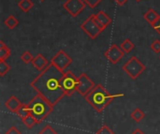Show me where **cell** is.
Segmentation results:
<instances>
[{"mask_svg":"<svg viewBox=\"0 0 160 134\" xmlns=\"http://www.w3.org/2000/svg\"><path fill=\"white\" fill-rule=\"evenodd\" d=\"M63 74L64 71H61L51 63L44 70L40 71L39 75L32 81L30 85L38 94L54 106L66 96L60 85Z\"/></svg>","mask_w":160,"mask_h":134,"instance_id":"obj_1","label":"cell"},{"mask_svg":"<svg viewBox=\"0 0 160 134\" xmlns=\"http://www.w3.org/2000/svg\"><path fill=\"white\" fill-rule=\"evenodd\" d=\"M123 96V94L112 95L101 85H97L84 99L98 113H101L115 98Z\"/></svg>","mask_w":160,"mask_h":134,"instance_id":"obj_2","label":"cell"},{"mask_svg":"<svg viewBox=\"0 0 160 134\" xmlns=\"http://www.w3.org/2000/svg\"><path fill=\"white\" fill-rule=\"evenodd\" d=\"M27 105L31 115L37 119L38 124L42 122V120L45 119L53 109V106L39 94H38Z\"/></svg>","mask_w":160,"mask_h":134,"instance_id":"obj_3","label":"cell"},{"mask_svg":"<svg viewBox=\"0 0 160 134\" xmlns=\"http://www.w3.org/2000/svg\"><path fill=\"white\" fill-rule=\"evenodd\" d=\"M122 69L131 79L135 80L145 70L146 68L136 56H132L122 67Z\"/></svg>","mask_w":160,"mask_h":134,"instance_id":"obj_4","label":"cell"},{"mask_svg":"<svg viewBox=\"0 0 160 134\" xmlns=\"http://www.w3.org/2000/svg\"><path fill=\"white\" fill-rule=\"evenodd\" d=\"M60 85L66 96H71L75 91H77L78 77L75 76L71 71H66L63 74V77L60 81Z\"/></svg>","mask_w":160,"mask_h":134,"instance_id":"obj_5","label":"cell"},{"mask_svg":"<svg viewBox=\"0 0 160 134\" xmlns=\"http://www.w3.org/2000/svg\"><path fill=\"white\" fill-rule=\"evenodd\" d=\"M80 27L82 28V30L87 35L89 36L92 39H95L96 38H98L100 33L103 31L99 25L97 23L96 20H95V16L94 14L90 15L81 25Z\"/></svg>","mask_w":160,"mask_h":134,"instance_id":"obj_6","label":"cell"},{"mask_svg":"<svg viewBox=\"0 0 160 134\" xmlns=\"http://www.w3.org/2000/svg\"><path fill=\"white\" fill-rule=\"evenodd\" d=\"M71 62L72 58L64 50H60L52 57L50 63L54 65L61 71H64L71 64Z\"/></svg>","mask_w":160,"mask_h":134,"instance_id":"obj_7","label":"cell"},{"mask_svg":"<svg viewBox=\"0 0 160 134\" xmlns=\"http://www.w3.org/2000/svg\"><path fill=\"white\" fill-rule=\"evenodd\" d=\"M95 86H96L95 83L85 73H82L78 77L77 92L82 97H85L91 90H93Z\"/></svg>","mask_w":160,"mask_h":134,"instance_id":"obj_8","label":"cell"},{"mask_svg":"<svg viewBox=\"0 0 160 134\" xmlns=\"http://www.w3.org/2000/svg\"><path fill=\"white\" fill-rule=\"evenodd\" d=\"M86 3L83 0H67L63 4V8L72 16L77 17L85 8Z\"/></svg>","mask_w":160,"mask_h":134,"instance_id":"obj_9","label":"cell"},{"mask_svg":"<svg viewBox=\"0 0 160 134\" xmlns=\"http://www.w3.org/2000/svg\"><path fill=\"white\" fill-rule=\"evenodd\" d=\"M125 52L119 48L116 44H112L110 46V48L104 53V56L112 63V64H116L118 63L124 56Z\"/></svg>","mask_w":160,"mask_h":134,"instance_id":"obj_10","label":"cell"},{"mask_svg":"<svg viewBox=\"0 0 160 134\" xmlns=\"http://www.w3.org/2000/svg\"><path fill=\"white\" fill-rule=\"evenodd\" d=\"M51 63H49V61L41 54H38L36 56H34V58L32 60V65L38 71L44 70Z\"/></svg>","mask_w":160,"mask_h":134,"instance_id":"obj_11","label":"cell"},{"mask_svg":"<svg viewBox=\"0 0 160 134\" xmlns=\"http://www.w3.org/2000/svg\"><path fill=\"white\" fill-rule=\"evenodd\" d=\"M22 103H21V101L15 97V96H11L8 99V100L5 102V106L8 108V110H9L12 113H16L17 110L21 107Z\"/></svg>","mask_w":160,"mask_h":134,"instance_id":"obj_12","label":"cell"},{"mask_svg":"<svg viewBox=\"0 0 160 134\" xmlns=\"http://www.w3.org/2000/svg\"><path fill=\"white\" fill-rule=\"evenodd\" d=\"M95 16H96V19L99 22V23L104 27V29L107 28L112 23V19L103 10H99L97 14H95Z\"/></svg>","mask_w":160,"mask_h":134,"instance_id":"obj_13","label":"cell"},{"mask_svg":"<svg viewBox=\"0 0 160 134\" xmlns=\"http://www.w3.org/2000/svg\"><path fill=\"white\" fill-rule=\"evenodd\" d=\"M160 14H158V12L154 9V8H149L144 14H143V18L145 21H147L151 25H153V23L158 19Z\"/></svg>","mask_w":160,"mask_h":134,"instance_id":"obj_14","label":"cell"},{"mask_svg":"<svg viewBox=\"0 0 160 134\" xmlns=\"http://www.w3.org/2000/svg\"><path fill=\"white\" fill-rule=\"evenodd\" d=\"M11 54L10 49L4 43L3 40L0 41V61H6Z\"/></svg>","mask_w":160,"mask_h":134,"instance_id":"obj_15","label":"cell"},{"mask_svg":"<svg viewBox=\"0 0 160 134\" xmlns=\"http://www.w3.org/2000/svg\"><path fill=\"white\" fill-rule=\"evenodd\" d=\"M17 6L22 12H28L34 7V3L32 0H20Z\"/></svg>","mask_w":160,"mask_h":134,"instance_id":"obj_16","label":"cell"},{"mask_svg":"<svg viewBox=\"0 0 160 134\" xmlns=\"http://www.w3.org/2000/svg\"><path fill=\"white\" fill-rule=\"evenodd\" d=\"M15 114L22 120V119H24L25 117H27L31 113H30V110H29L27 104H22L21 107L17 110V112H16Z\"/></svg>","mask_w":160,"mask_h":134,"instance_id":"obj_17","label":"cell"},{"mask_svg":"<svg viewBox=\"0 0 160 134\" xmlns=\"http://www.w3.org/2000/svg\"><path fill=\"white\" fill-rule=\"evenodd\" d=\"M4 23H5V25H6L8 29H10V30L14 29V28L19 24L18 19H16L13 15L8 16V18L4 21Z\"/></svg>","mask_w":160,"mask_h":134,"instance_id":"obj_18","label":"cell"},{"mask_svg":"<svg viewBox=\"0 0 160 134\" xmlns=\"http://www.w3.org/2000/svg\"><path fill=\"white\" fill-rule=\"evenodd\" d=\"M135 45L134 43L129 39H126L120 45V48L125 52V54H128L130 53L133 49H134Z\"/></svg>","mask_w":160,"mask_h":134,"instance_id":"obj_19","label":"cell"},{"mask_svg":"<svg viewBox=\"0 0 160 134\" xmlns=\"http://www.w3.org/2000/svg\"><path fill=\"white\" fill-rule=\"evenodd\" d=\"M130 116H131V118H132L134 121H136V122L139 123V122H141V121L144 118L145 114H144V112L142 111L140 108H137V109H135V110L131 113Z\"/></svg>","mask_w":160,"mask_h":134,"instance_id":"obj_20","label":"cell"},{"mask_svg":"<svg viewBox=\"0 0 160 134\" xmlns=\"http://www.w3.org/2000/svg\"><path fill=\"white\" fill-rule=\"evenodd\" d=\"M22 123H23L28 129H31V128H33L36 124H38L37 119H36L31 114H30L27 117H25L24 119H22Z\"/></svg>","mask_w":160,"mask_h":134,"instance_id":"obj_21","label":"cell"},{"mask_svg":"<svg viewBox=\"0 0 160 134\" xmlns=\"http://www.w3.org/2000/svg\"><path fill=\"white\" fill-rule=\"evenodd\" d=\"M33 55L28 52V51H25L24 53H22V54L21 55V60L24 63V64H29V63H32V60H33Z\"/></svg>","mask_w":160,"mask_h":134,"instance_id":"obj_22","label":"cell"},{"mask_svg":"<svg viewBox=\"0 0 160 134\" xmlns=\"http://www.w3.org/2000/svg\"><path fill=\"white\" fill-rule=\"evenodd\" d=\"M10 70V66L6 63V61H0V76H5Z\"/></svg>","mask_w":160,"mask_h":134,"instance_id":"obj_23","label":"cell"},{"mask_svg":"<svg viewBox=\"0 0 160 134\" xmlns=\"http://www.w3.org/2000/svg\"><path fill=\"white\" fill-rule=\"evenodd\" d=\"M38 134H58L51 126H45V128H43Z\"/></svg>","mask_w":160,"mask_h":134,"instance_id":"obj_24","label":"cell"},{"mask_svg":"<svg viewBox=\"0 0 160 134\" xmlns=\"http://www.w3.org/2000/svg\"><path fill=\"white\" fill-rule=\"evenodd\" d=\"M151 50L154 51L156 54H159L160 53V39H156L150 46Z\"/></svg>","mask_w":160,"mask_h":134,"instance_id":"obj_25","label":"cell"},{"mask_svg":"<svg viewBox=\"0 0 160 134\" xmlns=\"http://www.w3.org/2000/svg\"><path fill=\"white\" fill-rule=\"evenodd\" d=\"M96 134H114V132L108 126H103L98 131V132Z\"/></svg>","mask_w":160,"mask_h":134,"instance_id":"obj_26","label":"cell"},{"mask_svg":"<svg viewBox=\"0 0 160 134\" xmlns=\"http://www.w3.org/2000/svg\"><path fill=\"white\" fill-rule=\"evenodd\" d=\"M85 3H86V5H88L91 8H95L102 0H83Z\"/></svg>","mask_w":160,"mask_h":134,"instance_id":"obj_27","label":"cell"},{"mask_svg":"<svg viewBox=\"0 0 160 134\" xmlns=\"http://www.w3.org/2000/svg\"><path fill=\"white\" fill-rule=\"evenodd\" d=\"M152 27L155 29V31H156V32H158V33L160 35V15H159V17H158V19L154 23H153Z\"/></svg>","mask_w":160,"mask_h":134,"instance_id":"obj_28","label":"cell"},{"mask_svg":"<svg viewBox=\"0 0 160 134\" xmlns=\"http://www.w3.org/2000/svg\"><path fill=\"white\" fill-rule=\"evenodd\" d=\"M6 134H21V132H20L15 127H11V128L6 132Z\"/></svg>","mask_w":160,"mask_h":134,"instance_id":"obj_29","label":"cell"},{"mask_svg":"<svg viewBox=\"0 0 160 134\" xmlns=\"http://www.w3.org/2000/svg\"><path fill=\"white\" fill-rule=\"evenodd\" d=\"M113 1H114L117 5H119V6H123V5H124L128 0H113Z\"/></svg>","mask_w":160,"mask_h":134,"instance_id":"obj_30","label":"cell"},{"mask_svg":"<svg viewBox=\"0 0 160 134\" xmlns=\"http://www.w3.org/2000/svg\"><path fill=\"white\" fill-rule=\"evenodd\" d=\"M132 134H144V132H143V131H142L141 130L137 129V130H135V131L132 132Z\"/></svg>","mask_w":160,"mask_h":134,"instance_id":"obj_31","label":"cell"},{"mask_svg":"<svg viewBox=\"0 0 160 134\" xmlns=\"http://www.w3.org/2000/svg\"><path fill=\"white\" fill-rule=\"evenodd\" d=\"M38 1H40V2H43V1H45V0H38Z\"/></svg>","mask_w":160,"mask_h":134,"instance_id":"obj_32","label":"cell"},{"mask_svg":"<svg viewBox=\"0 0 160 134\" xmlns=\"http://www.w3.org/2000/svg\"><path fill=\"white\" fill-rule=\"evenodd\" d=\"M136 1H137V2H140V1H141V0H136Z\"/></svg>","mask_w":160,"mask_h":134,"instance_id":"obj_33","label":"cell"},{"mask_svg":"<svg viewBox=\"0 0 160 134\" xmlns=\"http://www.w3.org/2000/svg\"><path fill=\"white\" fill-rule=\"evenodd\" d=\"M159 58H160V56H159Z\"/></svg>","mask_w":160,"mask_h":134,"instance_id":"obj_34","label":"cell"}]
</instances>
